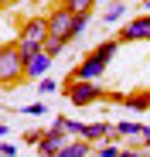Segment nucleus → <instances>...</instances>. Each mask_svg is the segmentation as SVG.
I'll return each instance as SVG.
<instances>
[{"label": "nucleus", "mask_w": 150, "mask_h": 157, "mask_svg": "<svg viewBox=\"0 0 150 157\" xmlns=\"http://www.w3.org/2000/svg\"><path fill=\"white\" fill-rule=\"evenodd\" d=\"M62 4L72 10V14H92V7H96V0H62Z\"/></svg>", "instance_id": "f8f14e48"}, {"label": "nucleus", "mask_w": 150, "mask_h": 157, "mask_svg": "<svg viewBox=\"0 0 150 157\" xmlns=\"http://www.w3.org/2000/svg\"><path fill=\"white\" fill-rule=\"evenodd\" d=\"M72 144V137L68 133H58V130H51V126H48V133L34 144L38 147V157H62V150Z\"/></svg>", "instance_id": "423d86ee"}, {"label": "nucleus", "mask_w": 150, "mask_h": 157, "mask_svg": "<svg viewBox=\"0 0 150 157\" xmlns=\"http://www.w3.org/2000/svg\"><path fill=\"white\" fill-rule=\"evenodd\" d=\"M99 96H103V89L92 86V78H72V86H68V102L72 106H89Z\"/></svg>", "instance_id": "39448f33"}, {"label": "nucleus", "mask_w": 150, "mask_h": 157, "mask_svg": "<svg viewBox=\"0 0 150 157\" xmlns=\"http://www.w3.org/2000/svg\"><path fill=\"white\" fill-rule=\"evenodd\" d=\"M143 144L150 147V126H143Z\"/></svg>", "instance_id": "6ab92c4d"}, {"label": "nucleus", "mask_w": 150, "mask_h": 157, "mask_svg": "<svg viewBox=\"0 0 150 157\" xmlns=\"http://www.w3.org/2000/svg\"><path fill=\"white\" fill-rule=\"evenodd\" d=\"M0 154H4V157H17V147H14V144H10V140H7V144H4V147H0Z\"/></svg>", "instance_id": "a211bd4d"}, {"label": "nucleus", "mask_w": 150, "mask_h": 157, "mask_svg": "<svg viewBox=\"0 0 150 157\" xmlns=\"http://www.w3.org/2000/svg\"><path fill=\"white\" fill-rule=\"evenodd\" d=\"M51 62H55V55H48L44 48L38 51V55H31V58H28V78L41 82V78L48 75V68H51Z\"/></svg>", "instance_id": "6e6552de"}, {"label": "nucleus", "mask_w": 150, "mask_h": 157, "mask_svg": "<svg viewBox=\"0 0 150 157\" xmlns=\"http://www.w3.org/2000/svg\"><path fill=\"white\" fill-rule=\"evenodd\" d=\"M150 106V96H137V99H130V109H147Z\"/></svg>", "instance_id": "f3484780"}, {"label": "nucleus", "mask_w": 150, "mask_h": 157, "mask_svg": "<svg viewBox=\"0 0 150 157\" xmlns=\"http://www.w3.org/2000/svg\"><path fill=\"white\" fill-rule=\"evenodd\" d=\"M21 113H24V116H34V120H41V116L48 113V106H44V102H31V106H24Z\"/></svg>", "instance_id": "2eb2a0df"}, {"label": "nucleus", "mask_w": 150, "mask_h": 157, "mask_svg": "<svg viewBox=\"0 0 150 157\" xmlns=\"http://www.w3.org/2000/svg\"><path fill=\"white\" fill-rule=\"evenodd\" d=\"M109 137H143V123H130V120H123V123H113Z\"/></svg>", "instance_id": "1a4fd4ad"}, {"label": "nucleus", "mask_w": 150, "mask_h": 157, "mask_svg": "<svg viewBox=\"0 0 150 157\" xmlns=\"http://www.w3.org/2000/svg\"><path fill=\"white\" fill-rule=\"evenodd\" d=\"M96 157H123V150L116 144H103V147H96Z\"/></svg>", "instance_id": "dca6fc26"}, {"label": "nucleus", "mask_w": 150, "mask_h": 157, "mask_svg": "<svg viewBox=\"0 0 150 157\" xmlns=\"http://www.w3.org/2000/svg\"><path fill=\"white\" fill-rule=\"evenodd\" d=\"M123 17H126V4H123V0L109 4V7H106V14H103V21H106V24H116V21H123Z\"/></svg>", "instance_id": "9b49d317"}, {"label": "nucleus", "mask_w": 150, "mask_h": 157, "mask_svg": "<svg viewBox=\"0 0 150 157\" xmlns=\"http://www.w3.org/2000/svg\"><path fill=\"white\" fill-rule=\"evenodd\" d=\"M0 4H4V7H10V4H14V0H0Z\"/></svg>", "instance_id": "aec40b11"}, {"label": "nucleus", "mask_w": 150, "mask_h": 157, "mask_svg": "<svg viewBox=\"0 0 150 157\" xmlns=\"http://www.w3.org/2000/svg\"><path fill=\"white\" fill-rule=\"evenodd\" d=\"M65 44H68L65 38H55V34H48V41H44V51H48V55H55V58H58L62 51H65Z\"/></svg>", "instance_id": "ddd939ff"}, {"label": "nucleus", "mask_w": 150, "mask_h": 157, "mask_svg": "<svg viewBox=\"0 0 150 157\" xmlns=\"http://www.w3.org/2000/svg\"><path fill=\"white\" fill-rule=\"evenodd\" d=\"M89 154H92V140H85V137H82V140H72V144L62 150V157H89Z\"/></svg>", "instance_id": "9d476101"}, {"label": "nucleus", "mask_w": 150, "mask_h": 157, "mask_svg": "<svg viewBox=\"0 0 150 157\" xmlns=\"http://www.w3.org/2000/svg\"><path fill=\"white\" fill-rule=\"evenodd\" d=\"M58 86H62L58 78H51V75H44L41 82H38V92H41V96H55V92H58Z\"/></svg>", "instance_id": "4468645a"}, {"label": "nucleus", "mask_w": 150, "mask_h": 157, "mask_svg": "<svg viewBox=\"0 0 150 157\" xmlns=\"http://www.w3.org/2000/svg\"><path fill=\"white\" fill-rule=\"evenodd\" d=\"M48 28H51V34L55 38H65V41H75L79 38V14H72L65 4L48 17Z\"/></svg>", "instance_id": "20e7f679"}, {"label": "nucleus", "mask_w": 150, "mask_h": 157, "mask_svg": "<svg viewBox=\"0 0 150 157\" xmlns=\"http://www.w3.org/2000/svg\"><path fill=\"white\" fill-rule=\"evenodd\" d=\"M143 7H147V14H150V0H143Z\"/></svg>", "instance_id": "412c9836"}, {"label": "nucleus", "mask_w": 150, "mask_h": 157, "mask_svg": "<svg viewBox=\"0 0 150 157\" xmlns=\"http://www.w3.org/2000/svg\"><path fill=\"white\" fill-rule=\"evenodd\" d=\"M48 34H51L48 17H31L28 24H24V31H21V38H17V48L24 51V58L38 55V51L44 48V41H48Z\"/></svg>", "instance_id": "f03ea898"}, {"label": "nucleus", "mask_w": 150, "mask_h": 157, "mask_svg": "<svg viewBox=\"0 0 150 157\" xmlns=\"http://www.w3.org/2000/svg\"><path fill=\"white\" fill-rule=\"evenodd\" d=\"M116 51H119V41H116V38L103 41V44H99V48L92 51V55H85V58H82L79 65H75L72 78H92V82H96V78L106 72V65H109V58L116 55Z\"/></svg>", "instance_id": "f257e3e1"}, {"label": "nucleus", "mask_w": 150, "mask_h": 157, "mask_svg": "<svg viewBox=\"0 0 150 157\" xmlns=\"http://www.w3.org/2000/svg\"><path fill=\"white\" fill-rule=\"evenodd\" d=\"M147 157H150V150H147Z\"/></svg>", "instance_id": "4be33fe9"}, {"label": "nucleus", "mask_w": 150, "mask_h": 157, "mask_svg": "<svg viewBox=\"0 0 150 157\" xmlns=\"http://www.w3.org/2000/svg\"><path fill=\"white\" fill-rule=\"evenodd\" d=\"M119 41H150V14L126 21L119 28Z\"/></svg>", "instance_id": "0eeeda50"}, {"label": "nucleus", "mask_w": 150, "mask_h": 157, "mask_svg": "<svg viewBox=\"0 0 150 157\" xmlns=\"http://www.w3.org/2000/svg\"><path fill=\"white\" fill-rule=\"evenodd\" d=\"M17 78H28V58L17 44H4V51H0V82L14 86Z\"/></svg>", "instance_id": "7ed1b4c3"}]
</instances>
